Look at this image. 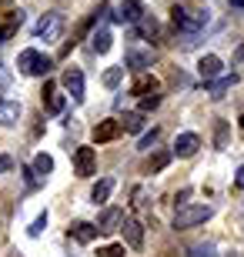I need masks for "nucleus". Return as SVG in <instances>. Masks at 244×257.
Returning a JSON list of instances; mask_svg holds the SVG:
<instances>
[{
	"label": "nucleus",
	"mask_w": 244,
	"mask_h": 257,
	"mask_svg": "<svg viewBox=\"0 0 244 257\" xmlns=\"http://www.w3.org/2000/svg\"><path fill=\"white\" fill-rule=\"evenodd\" d=\"M211 214H214V210L207 207V204H188V207H181L178 214H174V227H178V230L197 227V224L211 220Z\"/></svg>",
	"instance_id": "obj_1"
},
{
	"label": "nucleus",
	"mask_w": 244,
	"mask_h": 257,
	"mask_svg": "<svg viewBox=\"0 0 244 257\" xmlns=\"http://www.w3.org/2000/svg\"><path fill=\"white\" fill-rule=\"evenodd\" d=\"M17 67H20L27 77H44V74H50V57L30 47V50H24V54L17 57Z\"/></svg>",
	"instance_id": "obj_2"
},
{
	"label": "nucleus",
	"mask_w": 244,
	"mask_h": 257,
	"mask_svg": "<svg viewBox=\"0 0 244 257\" xmlns=\"http://www.w3.org/2000/svg\"><path fill=\"white\" fill-rule=\"evenodd\" d=\"M154 60H157V50L147 47V44H134L127 50V67H134V70H147Z\"/></svg>",
	"instance_id": "obj_3"
},
{
	"label": "nucleus",
	"mask_w": 244,
	"mask_h": 257,
	"mask_svg": "<svg viewBox=\"0 0 244 257\" xmlns=\"http://www.w3.org/2000/svg\"><path fill=\"white\" fill-rule=\"evenodd\" d=\"M74 171H77V177H91V174H97L94 147H77L74 151Z\"/></svg>",
	"instance_id": "obj_4"
},
{
	"label": "nucleus",
	"mask_w": 244,
	"mask_h": 257,
	"mask_svg": "<svg viewBox=\"0 0 244 257\" xmlns=\"http://www.w3.org/2000/svg\"><path fill=\"white\" fill-rule=\"evenodd\" d=\"M60 27H64V17L60 14H44V17L37 20V27H34V34H37L40 40H57V34H60Z\"/></svg>",
	"instance_id": "obj_5"
},
{
	"label": "nucleus",
	"mask_w": 244,
	"mask_h": 257,
	"mask_svg": "<svg viewBox=\"0 0 244 257\" xmlns=\"http://www.w3.org/2000/svg\"><path fill=\"white\" fill-rule=\"evenodd\" d=\"M141 17H144L141 0H117V14H114L117 24H141Z\"/></svg>",
	"instance_id": "obj_6"
},
{
	"label": "nucleus",
	"mask_w": 244,
	"mask_h": 257,
	"mask_svg": "<svg viewBox=\"0 0 244 257\" xmlns=\"http://www.w3.org/2000/svg\"><path fill=\"white\" fill-rule=\"evenodd\" d=\"M24 24V10H0V44L7 37H14Z\"/></svg>",
	"instance_id": "obj_7"
},
{
	"label": "nucleus",
	"mask_w": 244,
	"mask_h": 257,
	"mask_svg": "<svg viewBox=\"0 0 244 257\" xmlns=\"http://www.w3.org/2000/svg\"><path fill=\"white\" fill-rule=\"evenodd\" d=\"M64 87H67V94L74 97L77 104L84 100V74H80V67H67L64 70Z\"/></svg>",
	"instance_id": "obj_8"
},
{
	"label": "nucleus",
	"mask_w": 244,
	"mask_h": 257,
	"mask_svg": "<svg viewBox=\"0 0 244 257\" xmlns=\"http://www.w3.org/2000/svg\"><path fill=\"white\" fill-rule=\"evenodd\" d=\"M197 147H201V137H197V134H178V141H174V151H171V154H178V157H194Z\"/></svg>",
	"instance_id": "obj_9"
},
{
	"label": "nucleus",
	"mask_w": 244,
	"mask_h": 257,
	"mask_svg": "<svg viewBox=\"0 0 244 257\" xmlns=\"http://www.w3.org/2000/svg\"><path fill=\"white\" fill-rule=\"evenodd\" d=\"M221 67H224V60L217 57V54H207V57H201V64H197V74H201V80H214L217 74H221Z\"/></svg>",
	"instance_id": "obj_10"
},
{
	"label": "nucleus",
	"mask_w": 244,
	"mask_h": 257,
	"mask_svg": "<svg viewBox=\"0 0 244 257\" xmlns=\"http://www.w3.org/2000/svg\"><path fill=\"white\" fill-rule=\"evenodd\" d=\"M121 230H124L127 247H131V250H141V244H144V227H141V224H137V220H124Z\"/></svg>",
	"instance_id": "obj_11"
},
{
	"label": "nucleus",
	"mask_w": 244,
	"mask_h": 257,
	"mask_svg": "<svg viewBox=\"0 0 244 257\" xmlns=\"http://www.w3.org/2000/svg\"><path fill=\"white\" fill-rule=\"evenodd\" d=\"M67 234H70L77 244H91V240H94L101 230H97L94 224H87V220H77V224H70V230H67Z\"/></svg>",
	"instance_id": "obj_12"
},
{
	"label": "nucleus",
	"mask_w": 244,
	"mask_h": 257,
	"mask_svg": "<svg viewBox=\"0 0 244 257\" xmlns=\"http://www.w3.org/2000/svg\"><path fill=\"white\" fill-rule=\"evenodd\" d=\"M237 84V74H224V77H214V80H207L204 90L211 97H224V90H231V87Z\"/></svg>",
	"instance_id": "obj_13"
},
{
	"label": "nucleus",
	"mask_w": 244,
	"mask_h": 257,
	"mask_svg": "<svg viewBox=\"0 0 244 257\" xmlns=\"http://www.w3.org/2000/svg\"><path fill=\"white\" fill-rule=\"evenodd\" d=\"M121 224H124V210L121 207H111V210H104L97 230H101V234H111V230H121Z\"/></svg>",
	"instance_id": "obj_14"
},
{
	"label": "nucleus",
	"mask_w": 244,
	"mask_h": 257,
	"mask_svg": "<svg viewBox=\"0 0 244 257\" xmlns=\"http://www.w3.org/2000/svg\"><path fill=\"white\" fill-rule=\"evenodd\" d=\"M157 77L154 74H141L137 80L131 84V94H137V97H150V94H157Z\"/></svg>",
	"instance_id": "obj_15"
},
{
	"label": "nucleus",
	"mask_w": 244,
	"mask_h": 257,
	"mask_svg": "<svg viewBox=\"0 0 244 257\" xmlns=\"http://www.w3.org/2000/svg\"><path fill=\"white\" fill-rule=\"evenodd\" d=\"M117 134H121V120H101V124L94 127V141L107 144V141H114Z\"/></svg>",
	"instance_id": "obj_16"
},
{
	"label": "nucleus",
	"mask_w": 244,
	"mask_h": 257,
	"mask_svg": "<svg viewBox=\"0 0 244 257\" xmlns=\"http://www.w3.org/2000/svg\"><path fill=\"white\" fill-rule=\"evenodd\" d=\"M17 117H20V104L17 100H4V104H0V124L4 127H14Z\"/></svg>",
	"instance_id": "obj_17"
},
{
	"label": "nucleus",
	"mask_w": 244,
	"mask_h": 257,
	"mask_svg": "<svg viewBox=\"0 0 244 257\" xmlns=\"http://www.w3.org/2000/svg\"><path fill=\"white\" fill-rule=\"evenodd\" d=\"M111 44H114V37H111V30H107V27L94 30V37H91V47H94L97 54H107V50H111Z\"/></svg>",
	"instance_id": "obj_18"
},
{
	"label": "nucleus",
	"mask_w": 244,
	"mask_h": 257,
	"mask_svg": "<svg viewBox=\"0 0 244 257\" xmlns=\"http://www.w3.org/2000/svg\"><path fill=\"white\" fill-rule=\"evenodd\" d=\"M44 100H47V110H54V114L64 110V94H57L54 84H44Z\"/></svg>",
	"instance_id": "obj_19"
},
{
	"label": "nucleus",
	"mask_w": 244,
	"mask_h": 257,
	"mask_svg": "<svg viewBox=\"0 0 244 257\" xmlns=\"http://www.w3.org/2000/svg\"><path fill=\"white\" fill-rule=\"evenodd\" d=\"M171 157H174L171 151H157V154H150V161H147V167H144V171H147V174H157V171H164V167L171 164Z\"/></svg>",
	"instance_id": "obj_20"
},
{
	"label": "nucleus",
	"mask_w": 244,
	"mask_h": 257,
	"mask_svg": "<svg viewBox=\"0 0 244 257\" xmlns=\"http://www.w3.org/2000/svg\"><path fill=\"white\" fill-rule=\"evenodd\" d=\"M111 191H114V181H111V177H104V181H97V184H94V191H91V200H94V204H104V200L111 197Z\"/></svg>",
	"instance_id": "obj_21"
},
{
	"label": "nucleus",
	"mask_w": 244,
	"mask_h": 257,
	"mask_svg": "<svg viewBox=\"0 0 244 257\" xmlns=\"http://www.w3.org/2000/svg\"><path fill=\"white\" fill-rule=\"evenodd\" d=\"M121 127H124V131H131V134L144 131V114H141V110H131V114H124Z\"/></svg>",
	"instance_id": "obj_22"
},
{
	"label": "nucleus",
	"mask_w": 244,
	"mask_h": 257,
	"mask_svg": "<svg viewBox=\"0 0 244 257\" xmlns=\"http://www.w3.org/2000/svg\"><path fill=\"white\" fill-rule=\"evenodd\" d=\"M50 171H54V157H50V154H37V157H34V174H37V177H47Z\"/></svg>",
	"instance_id": "obj_23"
},
{
	"label": "nucleus",
	"mask_w": 244,
	"mask_h": 257,
	"mask_svg": "<svg viewBox=\"0 0 244 257\" xmlns=\"http://www.w3.org/2000/svg\"><path fill=\"white\" fill-rule=\"evenodd\" d=\"M124 77V67H111V70H104V87H117Z\"/></svg>",
	"instance_id": "obj_24"
},
{
	"label": "nucleus",
	"mask_w": 244,
	"mask_h": 257,
	"mask_svg": "<svg viewBox=\"0 0 244 257\" xmlns=\"http://www.w3.org/2000/svg\"><path fill=\"white\" fill-rule=\"evenodd\" d=\"M137 30H141V34H157V20H154V17H147V14H144V17H141V24H137Z\"/></svg>",
	"instance_id": "obj_25"
},
{
	"label": "nucleus",
	"mask_w": 244,
	"mask_h": 257,
	"mask_svg": "<svg viewBox=\"0 0 244 257\" xmlns=\"http://www.w3.org/2000/svg\"><path fill=\"white\" fill-rule=\"evenodd\" d=\"M44 227H47V214H40V217L27 227V234H30V237H40V234H44Z\"/></svg>",
	"instance_id": "obj_26"
},
{
	"label": "nucleus",
	"mask_w": 244,
	"mask_h": 257,
	"mask_svg": "<svg viewBox=\"0 0 244 257\" xmlns=\"http://www.w3.org/2000/svg\"><path fill=\"white\" fill-rule=\"evenodd\" d=\"M97 257H124V244H107L97 250Z\"/></svg>",
	"instance_id": "obj_27"
},
{
	"label": "nucleus",
	"mask_w": 244,
	"mask_h": 257,
	"mask_svg": "<svg viewBox=\"0 0 244 257\" xmlns=\"http://www.w3.org/2000/svg\"><path fill=\"white\" fill-rule=\"evenodd\" d=\"M191 257H217V254L211 244H197V247H191Z\"/></svg>",
	"instance_id": "obj_28"
},
{
	"label": "nucleus",
	"mask_w": 244,
	"mask_h": 257,
	"mask_svg": "<svg viewBox=\"0 0 244 257\" xmlns=\"http://www.w3.org/2000/svg\"><path fill=\"white\" fill-rule=\"evenodd\" d=\"M157 104H160V97H157V94L141 97V114H144V110H150V107H157Z\"/></svg>",
	"instance_id": "obj_29"
},
{
	"label": "nucleus",
	"mask_w": 244,
	"mask_h": 257,
	"mask_svg": "<svg viewBox=\"0 0 244 257\" xmlns=\"http://www.w3.org/2000/svg\"><path fill=\"white\" fill-rule=\"evenodd\" d=\"M157 141V131H150V134H144L141 137V144H137V147H141V151H150V144Z\"/></svg>",
	"instance_id": "obj_30"
},
{
	"label": "nucleus",
	"mask_w": 244,
	"mask_h": 257,
	"mask_svg": "<svg viewBox=\"0 0 244 257\" xmlns=\"http://www.w3.org/2000/svg\"><path fill=\"white\" fill-rule=\"evenodd\" d=\"M234 187H237V191H244V167L234 174Z\"/></svg>",
	"instance_id": "obj_31"
},
{
	"label": "nucleus",
	"mask_w": 244,
	"mask_h": 257,
	"mask_svg": "<svg viewBox=\"0 0 244 257\" xmlns=\"http://www.w3.org/2000/svg\"><path fill=\"white\" fill-rule=\"evenodd\" d=\"M10 167H14V161H10V157H4V154H0V171H10Z\"/></svg>",
	"instance_id": "obj_32"
},
{
	"label": "nucleus",
	"mask_w": 244,
	"mask_h": 257,
	"mask_svg": "<svg viewBox=\"0 0 244 257\" xmlns=\"http://www.w3.org/2000/svg\"><path fill=\"white\" fill-rule=\"evenodd\" d=\"M234 64H244V44H241V47L234 50Z\"/></svg>",
	"instance_id": "obj_33"
},
{
	"label": "nucleus",
	"mask_w": 244,
	"mask_h": 257,
	"mask_svg": "<svg viewBox=\"0 0 244 257\" xmlns=\"http://www.w3.org/2000/svg\"><path fill=\"white\" fill-rule=\"evenodd\" d=\"M231 7H237V10H244V0H231Z\"/></svg>",
	"instance_id": "obj_34"
},
{
	"label": "nucleus",
	"mask_w": 244,
	"mask_h": 257,
	"mask_svg": "<svg viewBox=\"0 0 244 257\" xmlns=\"http://www.w3.org/2000/svg\"><path fill=\"white\" fill-rule=\"evenodd\" d=\"M241 127H244V117H241Z\"/></svg>",
	"instance_id": "obj_35"
},
{
	"label": "nucleus",
	"mask_w": 244,
	"mask_h": 257,
	"mask_svg": "<svg viewBox=\"0 0 244 257\" xmlns=\"http://www.w3.org/2000/svg\"><path fill=\"white\" fill-rule=\"evenodd\" d=\"M0 104H4V97H0Z\"/></svg>",
	"instance_id": "obj_36"
}]
</instances>
